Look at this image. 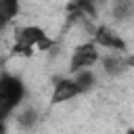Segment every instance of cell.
<instances>
[{
    "label": "cell",
    "instance_id": "6da1fadb",
    "mask_svg": "<svg viewBox=\"0 0 134 134\" xmlns=\"http://www.w3.org/2000/svg\"><path fill=\"white\" fill-rule=\"evenodd\" d=\"M54 42L52 38H48V34L40 27V25H25L15 34V44H13V52L15 54H23L29 57L36 50H48L52 48Z\"/></svg>",
    "mask_w": 134,
    "mask_h": 134
},
{
    "label": "cell",
    "instance_id": "7a4b0ae2",
    "mask_svg": "<svg viewBox=\"0 0 134 134\" xmlns=\"http://www.w3.org/2000/svg\"><path fill=\"white\" fill-rule=\"evenodd\" d=\"M23 98H25L23 80L10 73H0V121H6V117L23 103Z\"/></svg>",
    "mask_w": 134,
    "mask_h": 134
},
{
    "label": "cell",
    "instance_id": "3957f363",
    "mask_svg": "<svg viewBox=\"0 0 134 134\" xmlns=\"http://www.w3.org/2000/svg\"><path fill=\"white\" fill-rule=\"evenodd\" d=\"M96 61H98V46L94 42L77 44L71 52V59H69V71L77 73L82 69H90Z\"/></svg>",
    "mask_w": 134,
    "mask_h": 134
},
{
    "label": "cell",
    "instance_id": "277c9868",
    "mask_svg": "<svg viewBox=\"0 0 134 134\" xmlns=\"http://www.w3.org/2000/svg\"><path fill=\"white\" fill-rule=\"evenodd\" d=\"M92 42L100 48H107V50H113V52H119V54H126V50H128L126 40L115 29H111L109 25H98L92 34Z\"/></svg>",
    "mask_w": 134,
    "mask_h": 134
},
{
    "label": "cell",
    "instance_id": "5b68a950",
    "mask_svg": "<svg viewBox=\"0 0 134 134\" xmlns=\"http://www.w3.org/2000/svg\"><path fill=\"white\" fill-rule=\"evenodd\" d=\"M80 94H82V90H80V86L75 84L73 77H57L54 80V86H52L50 103L52 105H63L67 100H73Z\"/></svg>",
    "mask_w": 134,
    "mask_h": 134
},
{
    "label": "cell",
    "instance_id": "8992f818",
    "mask_svg": "<svg viewBox=\"0 0 134 134\" xmlns=\"http://www.w3.org/2000/svg\"><path fill=\"white\" fill-rule=\"evenodd\" d=\"M103 67H105V71H107L109 75H117V73H124L126 69L134 67V59H132V57H124V54L115 52L113 57L103 59Z\"/></svg>",
    "mask_w": 134,
    "mask_h": 134
},
{
    "label": "cell",
    "instance_id": "52a82bcc",
    "mask_svg": "<svg viewBox=\"0 0 134 134\" xmlns=\"http://www.w3.org/2000/svg\"><path fill=\"white\" fill-rule=\"evenodd\" d=\"M19 0H0V29L8 27L19 15Z\"/></svg>",
    "mask_w": 134,
    "mask_h": 134
},
{
    "label": "cell",
    "instance_id": "ba28073f",
    "mask_svg": "<svg viewBox=\"0 0 134 134\" xmlns=\"http://www.w3.org/2000/svg\"><path fill=\"white\" fill-rule=\"evenodd\" d=\"M69 13L73 19L77 17H94L96 8H94V0H71L69 2Z\"/></svg>",
    "mask_w": 134,
    "mask_h": 134
},
{
    "label": "cell",
    "instance_id": "9c48e42d",
    "mask_svg": "<svg viewBox=\"0 0 134 134\" xmlns=\"http://www.w3.org/2000/svg\"><path fill=\"white\" fill-rule=\"evenodd\" d=\"M73 80H75V84L80 86V90H82V94L94 88V73H92L90 69H82V71H77V73H73Z\"/></svg>",
    "mask_w": 134,
    "mask_h": 134
},
{
    "label": "cell",
    "instance_id": "30bf717a",
    "mask_svg": "<svg viewBox=\"0 0 134 134\" xmlns=\"http://www.w3.org/2000/svg\"><path fill=\"white\" fill-rule=\"evenodd\" d=\"M134 13V2L132 0H115L113 4V17L115 19H128L130 15Z\"/></svg>",
    "mask_w": 134,
    "mask_h": 134
},
{
    "label": "cell",
    "instance_id": "8fae6325",
    "mask_svg": "<svg viewBox=\"0 0 134 134\" xmlns=\"http://www.w3.org/2000/svg\"><path fill=\"white\" fill-rule=\"evenodd\" d=\"M36 119H38L36 109H25V111H21V113L17 115V121H19V126H23V128H31V126L36 124Z\"/></svg>",
    "mask_w": 134,
    "mask_h": 134
},
{
    "label": "cell",
    "instance_id": "7c38bea8",
    "mask_svg": "<svg viewBox=\"0 0 134 134\" xmlns=\"http://www.w3.org/2000/svg\"><path fill=\"white\" fill-rule=\"evenodd\" d=\"M0 134H8V128H6V121H0Z\"/></svg>",
    "mask_w": 134,
    "mask_h": 134
},
{
    "label": "cell",
    "instance_id": "4fadbf2b",
    "mask_svg": "<svg viewBox=\"0 0 134 134\" xmlns=\"http://www.w3.org/2000/svg\"><path fill=\"white\" fill-rule=\"evenodd\" d=\"M126 134H134V128H130V130H128V132H126Z\"/></svg>",
    "mask_w": 134,
    "mask_h": 134
}]
</instances>
